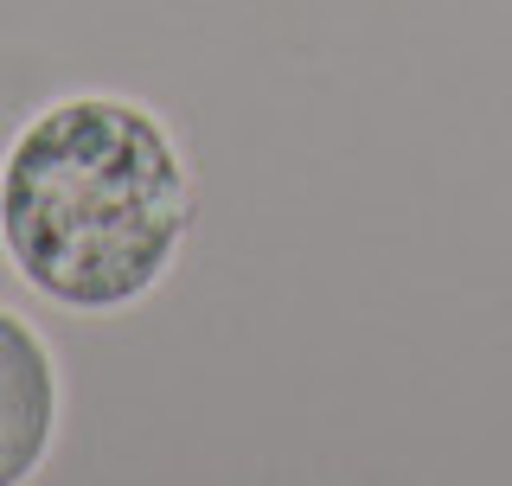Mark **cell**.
Returning <instances> with one entry per match:
<instances>
[{"label": "cell", "mask_w": 512, "mask_h": 486, "mask_svg": "<svg viewBox=\"0 0 512 486\" xmlns=\"http://www.w3.org/2000/svg\"><path fill=\"white\" fill-rule=\"evenodd\" d=\"M192 224L199 167L141 96H52L0 148V256L58 314L109 320L160 295Z\"/></svg>", "instance_id": "6da1fadb"}, {"label": "cell", "mask_w": 512, "mask_h": 486, "mask_svg": "<svg viewBox=\"0 0 512 486\" xmlns=\"http://www.w3.org/2000/svg\"><path fill=\"white\" fill-rule=\"evenodd\" d=\"M64 429L58 352L20 307L0 301V486H26Z\"/></svg>", "instance_id": "7a4b0ae2"}]
</instances>
